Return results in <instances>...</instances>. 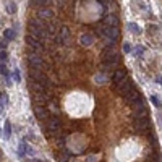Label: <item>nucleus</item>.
Segmentation results:
<instances>
[{"label": "nucleus", "mask_w": 162, "mask_h": 162, "mask_svg": "<svg viewBox=\"0 0 162 162\" xmlns=\"http://www.w3.org/2000/svg\"><path fill=\"white\" fill-rule=\"evenodd\" d=\"M117 89H118V93H120L122 96H126V94H128L130 91L133 89V86H131V81H128V80L122 81V83L117 86Z\"/></svg>", "instance_id": "obj_8"}, {"label": "nucleus", "mask_w": 162, "mask_h": 162, "mask_svg": "<svg viewBox=\"0 0 162 162\" xmlns=\"http://www.w3.org/2000/svg\"><path fill=\"white\" fill-rule=\"evenodd\" d=\"M125 99H126V102H128V104L135 105V104H138L139 101H141V94H139L136 89H131L130 93L125 96Z\"/></svg>", "instance_id": "obj_5"}, {"label": "nucleus", "mask_w": 162, "mask_h": 162, "mask_svg": "<svg viewBox=\"0 0 162 162\" xmlns=\"http://www.w3.org/2000/svg\"><path fill=\"white\" fill-rule=\"evenodd\" d=\"M28 63H29V67H34V68H41L42 67V59L37 52H31L28 55Z\"/></svg>", "instance_id": "obj_4"}, {"label": "nucleus", "mask_w": 162, "mask_h": 162, "mask_svg": "<svg viewBox=\"0 0 162 162\" xmlns=\"http://www.w3.org/2000/svg\"><path fill=\"white\" fill-rule=\"evenodd\" d=\"M34 115H36L39 120H46L47 118V109L42 107V105H34Z\"/></svg>", "instance_id": "obj_11"}, {"label": "nucleus", "mask_w": 162, "mask_h": 162, "mask_svg": "<svg viewBox=\"0 0 162 162\" xmlns=\"http://www.w3.org/2000/svg\"><path fill=\"white\" fill-rule=\"evenodd\" d=\"M29 78H31L33 81H34V80H36V81H41L42 78H44V75L41 73V70H39V68L29 67Z\"/></svg>", "instance_id": "obj_12"}, {"label": "nucleus", "mask_w": 162, "mask_h": 162, "mask_svg": "<svg viewBox=\"0 0 162 162\" xmlns=\"http://www.w3.org/2000/svg\"><path fill=\"white\" fill-rule=\"evenodd\" d=\"M28 29H29V34L37 39H46L47 37V33H46V28L44 26H37L36 23H33L29 21V26H28Z\"/></svg>", "instance_id": "obj_2"}, {"label": "nucleus", "mask_w": 162, "mask_h": 162, "mask_svg": "<svg viewBox=\"0 0 162 162\" xmlns=\"http://www.w3.org/2000/svg\"><path fill=\"white\" fill-rule=\"evenodd\" d=\"M29 162H41L39 159H29Z\"/></svg>", "instance_id": "obj_27"}, {"label": "nucleus", "mask_w": 162, "mask_h": 162, "mask_svg": "<svg viewBox=\"0 0 162 162\" xmlns=\"http://www.w3.org/2000/svg\"><path fill=\"white\" fill-rule=\"evenodd\" d=\"M80 42L83 46H86V47H89V46H93L94 44V36L93 34H81V37H80Z\"/></svg>", "instance_id": "obj_13"}, {"label": "nucleus", "mask_w": 162, "mask_h": 162, "mask_svg": "<svg viewBox=\"0 0 162 162\" xmlns=\"http://www.w3.org/2000/svg\"><path fill=\"white\" fill-rule=\"evenodd\" d=\"M36 3L41 7H49L50 5V0H36Z\"/></svg>", "instance_id": "obj_21"}, {"label": "nucleus", "mask_w": 162, "mask_h": 162, "mask_svg": "<svg viewBox=\"0 0 162 162\" xmlns=\"http://www.w3.org/2000/svg\"><path fill=\"white\" fill-rule=\"evenodd\" d=\"M151 102H152L154 105H156V107H157V109H160V102H159V99H157V97H156V96H154V94L151 96Z\"/></svg>", "instance_id": "obj_20"}, {"label": "nucleus", "mask_w": 162, "mask_h": 162, "mask_svg": "<svg viewBox=\"0 0 162 162\" xmlns=\"http://www.w3.org/2000/svg\"><path fill=\"white\" fill-rule=\"evenodd\" d=\"M104 23L107 24V26H117L118 24V20H117L115 15H109V16L104 18Z\"/></svg>", "instance_id": "obj_15"}, {"label": "nucleus", "mask_w": 162, "mask_h": 162, "mask_svg": "<svg viewBox=\"0 0 162 162\" xmlns=\"http://www.w3.org/2000/svg\"><path fill=\"white\" fill-rule=\"evenodd\" d=\"M149 126H151V123H149V120H147V117L146 118H136V120H135V130L139 131V133L147 131V130H149Z\"/></svg>", "instance_id": "obj_3"}, {"label": "nucleus", "mask_w": 162, "mask_h": 162, "mask_svg": "<svg viewBox=\"0 0 162 162\" xmlns=\"http://www.w3.org/2000/svg\"><path fill=\"white\" fill-rule=\"evenodd\" d=\"M0 104H2V105H5V104H7V96H5V94L0 96Z\"/></svg>", "instance_id": "obj_23"}, {"label": "nucleus", "mask_w": 162, "mask_h": 162, "mask_svg": "<svg viewBox=\"0 0 162 162\" xmlns=\"http://www.w3.org/2000/svg\"><path fill=\"white\" fill-rule=\"evenodd\" d=\"M0 72H2L5 76H8V72H7V68H5V65H0Z\"/></svg>", "instance_id": "obj_24"}, {"label": "nucleus", "mask_w": 162, "mask_h": 162, "mask_svg": "<svg viewBox=\"0 0 162 162\" xmlns=\"http://www.w3.org/2000/svg\"><path fill=\"white\" fill-rule=\"evenodd\" d=\"M104 60H105V67H110V65H114V63L118 62V55L115 52L114 46H109L104 50Z\"/></svg>", "instance_id": "obj_1"}, {"label": "nucleus", "mask_w": 162, "mask_h": 162, "mask_svg": "<svg viewBox=\"0 0 162 162\" xmlns=\"http://www.w3.org/2000/svg\"><path fill=\"white\" fill-rule=\"evenodd\" d=\"M7 59V54L5 52H0V60H5Z\"/></svg>", "instance_id": "obj_26"}, {"label": "nucleus", "mask_w": 162, "mask_h": 162, "mask_svg": "<svg viewBox=\"0 0 162 162\" xmlns=\"http://www.w3.org/2000/svg\"><path fill=\"white\" fill-rule=\"evenodd\" d=\"M60 2H65V0H60Z\"/></svg>", "instance_id": "obj_28"}, {"label": "nucleus", "mask_w": 162, "mask_h": 162, "mask_svg": "<svg viewBox=\"0 0 162 162\" xmlns=\"http://www.w3.org/2000/svg\"><path fill=\"white\" fill-rule=\"evenodd\" d=\"M37 16H39L41 20L49 21V20H52L54 11H52L50 8H49V7H42V8H39V11H37Z\"/></svg>", "instance_id": "obj_9"}, {"label": "nucleus", "mask_w": 162, "mask_h": 162, "mask_svg": "<svg viewBox=\"0 0 162 162\" xmlns=\"http://www.w3.org/2000/svg\"><path fill=\"white\" fill-rule=\"evenodd\" d=\"M128 28H130V31H131V33H135V34H139V33H141L139 26L135 24V23H128Z\"/></svg>", "instance_id": "obj_17"}, {"label": "nucleus", "mask_w": 162, "mask_h": 162, "mask_svg": "<svg viewBox=\"0 0 162 162\" xmlns=\"http://www.w3.org/2000/svg\"><path fill=\"white\" fill-rule=\"evenodd\" d=\"M5 39H7V41L15 39V31H13V29H7V31H5Z\"/></svg>", "instance_id": "obj_18"}, {"label": "nucleus", "mask_w": 162, "mask_h": 162, "mask_svg": "<svg viewBox=\"0 0 162 162\" xmlns=\"http://www.w3.org/2000/svg\"><path fill=\"white\" fill-rule=\"evenodd\" d=\"M68 37H70V29H68L67 26H62L60 31H59V36H57L59 42H62V44H67Z\"/></svg>", "instance_id": "obj_10"}, {"label": "nucleus", "mask_w": 162, "mask_h": 162, "mask_svg": "<svg viewBox=\"0 0 162 162\" xmlns=\"http://www.w3.org/2000/svg\"><path fill=\"white\" fill-rule=\"evenodd\" d=\"M26 42H28V46H29L31 49H34V50H41V49H42L41 39L31 36V34H28V36H26Z\"/></svg>", "instance_id": "obj_7"}, {"label": "nucleus", "mask_w": 162, "mask_h": 162, "mask_svg": "<svg viewBox=\"0 0 162 162\" xmlns=\"http://www.w3.org/2000/svg\"><path fill=\"white\" fill-rule=\"evenodd\" d=\"M60 120H59V117H52V118H49V123H47V130L49 133H57L60 130Z\"/></svg>", "instance_id": "obj_6"}, {"label": "nucleus", "mask_w": 162, "mask_h": 162, "mask_svg": "<svg viewBox=\"0 0 162 162\" xmlns=\"http://www.w3.org/2000/svg\"><path fill=\"white\" fill-rule=\"evenodd\" d=\"M123 50H125V52H130V50H131L130 44H123Z\"/></svg>", "instance_id": "obj_25"}, {"label": "nucleus", "mask_w": 162, "mask_h": 162, "mask_svg": "<svg viewBox=\"0 0 162 162\" xmlns=\"http://www.w3.org/2000/svg\"><path fill=\"white\" fill-rule=\"evenodd\" d=\"M7 11H10V13H15V11H16V7L11 3V5H8V7H7Z\"/></svg>", "instance_id": "obj_22"}, {"label": "nucleus", "mask_w": 162, "mask_h": 162, "mask_svg": "<svg viewBox=\"0 0 162 162\" xmlns=\"http://www.w3.org/2000/svg\"><path fill=\"white\" fill-rule=\"evenodd\" d=\"M49 110H50L52 114H55V117L59 115V109H57V104H55V102H52L50 105H49Z\"/></svg>", "instance_id": "obj_19"}, {"label": "nucleus", "mask_w": 162, "mask_h": 162, "mask_svg": "<svg viewBox=\"0 0 162 162\" xmlns=\"http://www.w3.org/2000/svg\"><path fill=\"white\" fill-rule=\"evenodd\" d=\"M3 133H5V138H7V139H10V135H11V126H10V122H5Z\"/></svg>", "instance_id": "obj_16"}, {"label": "nucleus", "mask_w": 162, "mask_h": 162, "mask_svg": "<svg viewBox=\"0 0 162 162\" xmlns=\"http://www.w3.org/2000/svg\"><path fill=\"white\" fill-rule=\"evenodd\" d=\"M125 80H126V73L123 72V70H117V72L114 73V83L117 84V86H118L122 81H125Z\"/></svg>", "instance_id": "obj_14"}]
</instances>
